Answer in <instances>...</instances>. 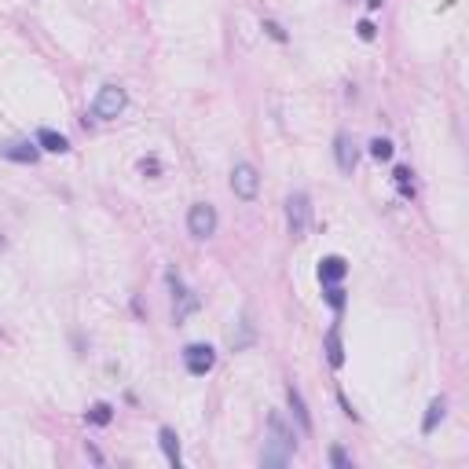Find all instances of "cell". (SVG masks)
I'll return each mask as SVG.
<instances>
[{"mask_svg": "<svg viewBox=\"0 0 469 469\" xmlns=\"http://www.w3.org/2000/svg\"><path fill=\"white\" fill-rule=\"evenodd\" d=\"M0 158L19 161V165H34V161L41 158V147H37V140L34 143H29V140H15V143H4V147H0Z\"/></svg>", "mask_w": 469, "mask_h": 469, "instance_id": "8", "label": "cell"}, {"mask_svg": "<svg viewBox=\"0 0 469 469\" xmlns=\"http://www.w3.org/2000/svg\"><path fill=\"white\" fill-rule=\"evenodd\" d=\"M327 301H330L334 312L345 308V290H341V283H337V286H327Z\"/></svg>", "mask_w": 469, "mask_h": 469, "instance_id": "19", "label": "cell"}, {"mask_svg": "<svg viewBox=\"0 0 469 469\" xmlns=\"http://www.w3.org/2000/svg\"><path fill=\"white\" fill-rule=\"evenodd\" d=\"M381 4H385V0H367V8H370V11H374V8H381Z\"/></svg>", "mask_w": 469, "mask_h": 469, "instance_id": "23", "label": "cell"}, {"mask_svg": "<svg viewBox=\"0 0 469 469\" xmlns=\"http://www.w3.org/2000/svg\"><path fill=\"white\" fill-rule=\"evenodd\" d=\"M334 158H337V169L341 172H352L355 169V143L348 132H337L334 136Z\"/></svg>", "mask_w": 469, "mask_h": 469, "instance_id": "10", "label": "cell"}, {"mask_svg": "<svg viewBox=\"0 0 469 469\" xmlns=\"http://www.w3.org/2000/svg\"><path fill=\"white\" fill-rule=\"evenodd\" d=\"M37 147L41 151H52V154H67L70 151V140L62 136V132H55V128H41V132H37Z\"/></svg>", "mask_w": 469, "mask_h": 469, "instance_id": "11", "label": "cell"}, {"mask_svg": "<svg viewBox=\"0 0 469 469\" xmlns=\"http://www.w3.org/2000/svg\"><path fill=\"white\" fill-rule=\"evenodd\" d=\"M213 363H217V352L209 348V345H187V348H184V367H187V374L202 378V374H209V370H213Z\"/></svg>", "mask_w": 469, "mask_h": 469, "instance_id": "7", "label": "cell"}, {"mask_svg": "<svg viewBox=\"0 0 469 469\" xmlns=\"http://www.w3.org/2000/svg\"><path fill=\"white\" fill-rule=\"evenodd\" d=\"M355 34H360L363 41H374V34H378V29H374V22H370V19H363L360 26H355Z\"/></svg>", "mask_w": 469, "mask_h": 469, "instance_id": "20", "label": "cell"}, {"mask_svg": "<svg viewBox=\"0 0 469 469\" xmlns=\"http://www.w3.org/2000/svg\"><path fill=\"white\" fill-rule=\"evenodd\" d=\"M330 462H334L337 469H348V458H345V451H341V447H334V451H330Z\"/></svg>", "mask_w": 469, "mask_h": 469, "instance_id": "21", "label": "cell"}, {"mask_svg": "<svg viewBox=\"0 0 469 469\" xmlns=\"http://www.w3.org/2000/svg\"><path fill=\"white\" fill-rule=\"evenodd\" d=\"M411 176H414V172H411L407 165H400V169L393 172V180H396V191H400L403 198H414V180H411Z\"/></svg>", "mask_w": 469, "mask_h": 469, "instance_id": "16", "label": "cell"}, {"mask_svg": "<svg viewBox=\"0 0 469 469\" xmlns=\"http://www.w3.org/2000/svg\"><path fill=\"white\" fill-rule=\"evenodd\" d=\"M187 231L195 238H209L217 231V209L209 202H195V205H191V213H187Z\"/></svg>", "mask_w": 469, "mask_h": 469, "instance_id": "6", "label": "cell"}, {"mask_svg": "<svg viewBox=\"0 0 469 469\" xmlns=\"http://www.w3.org/2000/svg\"><path fill=\"white\" fill-rule=\"evenodd\" d=\"M308 224H312V198L304 191H294L286 198V228L294 238H304L308 235Z\"/></svg>", "mask_w": 469, "mask_h": 469, "instance_id": "2", "label": "cell"}, {"mask_svg": "<svg viewBox=\"0 0 469 469\" xmlns=\"http://www.w3.org/2000/svg\"><path fill=\"white\" fill-rule=\"evenodd\" d=\"M297 447V436L294 429L286 426V418L279 411L268 414V440H264V451H261V465L264 469H283L290 462V455H294Z\"/></svg>", "mask_w": 469, "mask_h": 469, "instance_id": "1", "label": "cell"}, {"mask_svg": "<svg viewBox=\"0 0 469 469\" xmlns=\"http://www.w3.org/2000/svg\"><path fill=\"white\" fill-rule=\"evenodd\" d=\"M125 107H128V92L121 85H103L92 100V114L100 121H110V118H118Z\"/></svg>", "mask_w": 469, "mask_h": 469, "instance_id": "3", "label": "cell"}, {"mask_svg": "<svg viewBox=\"0 0 469 469\" xmlns=\"http://www.w3.org/2000/svg\"><path fill=\"white\" fill-rule=\"evenodd\" d=\"M110 418H114V407H110V403H95V407L88 411L92 426H110Z\"/></svg>", "mask_w": 469, "mask_h": 469, "instance_id": "17", "label": "cell"}, {"mask_svg": "<svg viewBox=\"0 0 469 469\" xmlns=\"http://www.w3.org/2000/svg\"><path fill=\"white\" fill-rule=\"evenodd\" d=\"M370 154H374L378 161H389V158H393V143H389V140H381V136H378V140H370Z\"/></svg>", "mask_w": 469, "mask_h": 469, "instance_id": "18", "label": "cell"}, {"mask_svg": "<svg viewBox=\"0 0 469 469\" xmlns=\"http://www.w3.org/2000/svg\"><path fill=\"white\" fill-rule=\"evenodd\" d=\"M264 29H268V34H271L275 41H286V34H283V26H279V22H271V19H268V22H264Z\"/></svg>", "mask_w": 469, "mask_h": 469, "instance_id": "22", "label": "cell"}, {"mask_svg": "<svg viewBox=\"0 0 469 469\" xmlns=\"http://www.w3.org/2000/svg\"><path fill=\"white\" fill-rule=\"evenodd\" d=\"M444 411H447V403H444V400H433L429 411H426V418H422V433H433L436 422H444Z\"/></svg>", "mask_w": 469, "mask_h": 469, "instance_id": "15", "label": "cell"}, {"mask_svg": "<svg viewBox=\"0 0 469 469\" xmlns=\"http://www.w3.org/2000/svg\"><path fill=\"white\" fill-rule=\"evenodd\" d=\"M327 360H330V367H341V363H345L341 330H337V327H330V334H327Z\"/></svg>", "mask_w": 469, "mask_h": 469, "instance_id": "14", "label": "cell"}, {"mask_svg": "<svg viewBox=\"0 0 469 469\" xmlns=\"http://www.w3.org/2000/svg\"><path fill=\"white\" fill-rule=\"evenodd\" d=\"M286 400H290V407H294L301 429H304V433H312V414H308V407H304V396H301L297 385H290V389H286Z\"/></svg>", "mask_w": 469, "mask_h": 469, "instance_id": "12", "label": "cell"}, {"mask_svg": "<svg viewBox=\"0 0 469 469\" xmlns=\"http://www.w3.org/2000/svg\"><path fill=\"white\" fill-rule=\"evenodd\" d=\"M165 283H169V290H172V319H176V322H184L187 315H195V312L202 308L198 294H191V290L180 283V275H176V271H165Z\"/></svg>", "mask_w": 469, "mask_h": 469, "instance_id": "4", "label": "cell"}, {"mask_svg": "<svg viewBox=\"0 0 469 469\" xmlns=\"http://www.w3.org/2000/svg\"><path fill=\"white\" fill-rule=\"evenodd\" d=\"M231 191H235L242 202L257 198V191H261V172H257L250 161H238V165L231 169Z\"/></svg>", "mask_w": 469, "mask_h": 469, "instance_id": "5", "label": "cell"}, {"mask_svg": "<svg viewBox=\"0 0 469 469\" xmlns=\"http://www.w3.org/2000/svg\"><path fill=\"white\" fill-rule=\"evenodd\" d=\"M158 444H161V451H165L169 465H180V462H184V458H180V440H176V433H172L169 426L158 429Z\"/></svg>", "mask_w": 469, "mask_h": 469, "instance_id": "13", "label": "cell"}, {"mask_svg": "<svg viewBox=\"0 0 469 469\" xmlns=\"http://www.w3.org/2000/svg\"><path fill=\"white\" fill-rule=\"evenodd\" d=\"M345 275H348L345 257H322V261H319V283L322 286H337Z\"/></svg>", "mask_w": 469, "mask_h": 469, "instance_id": "9", "label": "cell"}]
</instances>
